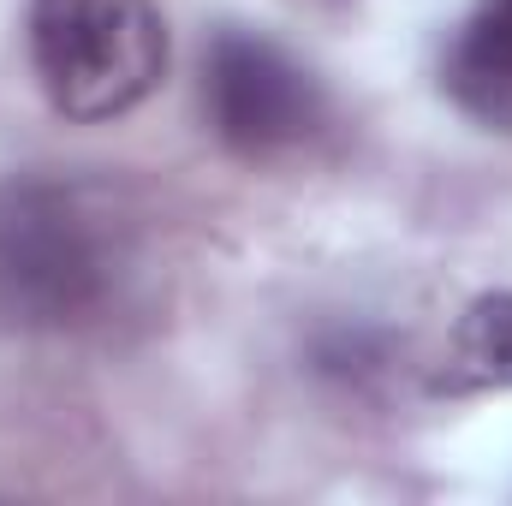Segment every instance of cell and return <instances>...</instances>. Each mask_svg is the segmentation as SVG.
Instances as JSON below:
<instances>
[{
  "instance_id": "1",
  "label": "cell",
  "mask_w": 512,
  "mask_h": 506,
  "mask_svg": "<svg viewBox=\"0 0 512 506\" xmlns=\"http://www.w3.org/2000/svg\"><path fill=\"white\" fill-rule=\"evenodd\" d=\"M143 233L108 179L18 173L0 185V316L96 328L137 286Z\"/></svg>"
},
{
  "instance_id": "2",
  "label": "cell",
  "mask_w": 512,
  "mask_h": 506,
  "mask_svg": "<svg viewBox=\"0 0 512 506\" xmlns=\"http://www.w3.org/2000/svg\"><path fill=\"white\" fill-rule=\"evenodd\" d=\"M30 60L54 114L78 126L120 120L167 72V24L155 0H36Z\"/></svg>"
},
{
  "instance_id": "3",
  "label": "cell",
  "mask_w": 512,
  "mask_h": 506,
  "mask_svg": "<svg viewBox=\"0 0 512 506\" xmlns=\"http://www.w3.org/2000/svg\"><path fill=\"white\" fill-rule=\"evenodd\" d=\"M203 102L209 126L239 155H280L322 126L328 96L322 84L268 36L221 30L203 60Z\"/></svg>"
},
{
  "instance_id": "4",
  "label": "cell",
  "mask_w": 512,
  "mask_h": 506,
  "mask_svg": "<svg viewBox=\"0 0 512 506\" xmlns=\"http://www.w3.org/2000/svg\"><path fill=\"white\" fill-rule=\"evenodd\" d=\"M441 84L471 120L512 131V0L471 6V18L459 24V36L447 48Z\"/></svg>"
},
{
  "instance_id": "5",
  "label": "cell",
  "mask_w": 512,
  "mask_h": 506,
  "mask_svg": "<svg viewBox=\"0 0 512 506\" xmlns=\"http://www.w3.org/2000/svg\"><path fill=\"white\" fill-rule=\"evenodd\" d=\"M435 399L512 393V292H483L447 334V352L429 376Z\"/></svg>"
}]
</instances>
